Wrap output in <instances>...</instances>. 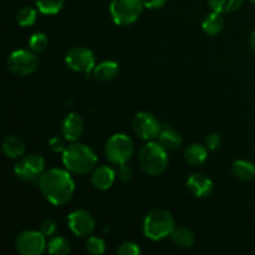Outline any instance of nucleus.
Instances as JSON below:
<instances>
[{
    "label": "nucleus",
    "mask_w": 255,
    "mask_h": 255,
    "mask_svg": "<svg viewBox=\"0 0 255 255\" xmlns=\"http://www.w3.org/2000/svg\"><path fill=\"white\" fill-rule=\"evenodd\" d=\"M116 173L120 181L125 182V183L132 181V178H133V169L129 166H127V163L119 166V169L116 171Z\"/></svg>",
    "instance_id": "nucleus-31"
},
{
    "label": "nucleus",
    "mask_w": 255,
    "mask_h": 255,
    "mask_svg": "<svg viewBox=\"0 0 255 255\" xmlns=\"http://www.w3.org/2000/svg\"><path fill=\"white\" fill-rule=\"evenodd\" d=\"M39 65V56L32 50H15L6 59L7 70L17 77H27L35 74Z\"/></svg>",
    "instance_id": "nucleus-7"
},
{
    "label": "nucleus",
    "mask_w": 255,
    "mask_h": 255,
    "mask_svg": "<svg viewBox=\"0 0 255 255\" xmlns=\"http://www.w3.org/2000/svg\"><path fill=\"white\" fill-rule=\"evenodd\" d=\"M133 132L143 141H154L161 133L162 125L153 114L148 111L137 112L132 120Z\"/></svg>",
    "instance_id": "nucleus-9"
},
{
    "label": "nucleus",
    "mask_w": 255,
    "mask_h": 255,
    "mask_svg": "<svg viewBox=\"0 0 255 255\" xmlns=\"http://www.w3.org/2000/svg\"><path fill=\"white\" fill-rule=\"evenodd\" d=\"M117 173L112 167L100 166L92 171L91 184L97 191H107L115 183Z\"/></svg>",
    "instance_id": "nucleus-15"
},
{
    "label": "nucleus",
    "mask_w": 255,
    "mask_h": 255,
    "mask_svg": "<svg viewBox=\"0 0 255 255\" xmlns=\"http://www.w3.org/2000/svg\"><path fill=\"white\" fill-rule=\"evenodd\" d=\"M65 64L72 71L90 74L96 66V57L87 47L74 46L65 55Z\"/></svg>",
    "instance_id": "nucleus-10"
},
{
    "label": "nucleus",
    "mask_w": 255,
    "mask_h": 255,
    "mask_svg": "<svg viewBox=\"0 0 255 255\" xmlns=\"http://www.w3.org/2000/svg\"><path fill=\"white\" fill-rule=\"evenodd\" d=\"M65 141H66L65 138L62 139L60 138V137H52V138L49 141V147L52 149V151L56 152V153H62L67 147L65 146Z\"/></svg>",
    "instance_id": "nucleus-33"
},
{
    "label": "nucleus",
    "mask_w": 255,
    "mask_h": 255,
    "mask_svg": "<svg viewBox=\"0 0 255 255\" xmlns=\"http://www.w3.org/2000/svg\"><path fill=\"white\" fill-rule=\"evenodd\" d=\"M86 251L92 255H102L106 252V243L100 237H90L86 241Z\"/></svg>",
    "instance_id": "nucleus-28"
},
{
    "label": "nucleus",
    "mask_w": 255,
    "mask_h": 255,
    "mask_svg": "<svg viewBox=\"0 0 255 255\" xmlns=\"http://www.w3.org/2000/svg\"><path fill=\"white\" fill-rule=\"evenodd\" d=\"M138 164L147 176H161L168 167V151L159 142L147 141L138 152Z\"/></svg>",
    "instance_id": "nucleus-4"
},
{
    "label": "nucleus",
    "mask_w": 255,
    "mask_h": 255,
    "mask_svg": "<svg viewBox=\"0 0 255 255\" xmlns=\"http://www.w3.org/2000/svg\"><path fill=\"white\" fill-rule=\"evenodd\" d=\"M46 251L51 255H66L71 251V244L65 237L54 236L47 242Z\"/></svg>",
    "instance_id": "nucleus-23"
},
{
    "label": "nucleus",
    "mask_w": 255,
    "mask_h": 255,
    "mask_svg": "<svg viewBox=\"0 0 255 255\" xmlns=\"http://www.w3.org/2000/svg\"><path fill=\"white\" fill-rule=\"evenodd\" d=\"M208 4L213 11L221 14H231L241 9L244 0H208Z\"/></svg>",
    "instance_id": "nucleus-24"
},
{
    "label": "nucleus",
    "mask_w": 255,
    "mask_h": 255,
    "mask_svg": "<svg viewBox=\"0 0 255 255\" xmlns=\"http://www.w3.org/2000/svg\"><path fill=\"white\" fill-rule=\"evenodd\" d=\"M85 129L84 119L77 112H70L61 122V136L69 142H77Z\"/></svg>",
    "instance_id": "nucleus-13"
},
{
    "label": "nucleus",
    "mask_w": 255,
    "mask_h": 255,
    "mask_svg": "<svg viewBox=\"0 0 255 255\" xmlns=\"http://www.w3.org/2000/svg\"><path fill=\"white\" fill-rule=\"evenodd\" d=\"M171 239L174 246L182 249L192 248L194 246V241H196L193 232L187 227H178V228L176 227L173 233L171 234Z\"/></svg>",
    "instance_id": "nucleus-22"
},
{
    "label": "nucleus",
    "mask_w": 255,
    "mask_h": 255,
    "mask_svg": "<svg viewBox=\"0 0 255 255\" xmlns=\"http://www.w3.org/2000/svg\"><path fill=\"white\" fill-rule=\"evenodd\" d=\"M168 0H143V5L146 9L158 10L167 4Z\"/></svg>",
    "instance_id": "nucleus-34"
},
{
    "label": "nucleus",
    "mask_w": 255,
    "mask_h": 255,
    "mask_svg": "<svg viewBox=\"0 0 255 255\" xmlns=\"http://www.w3.org/2000/svg\"><path fill=\"white\" fill-rule=\"evenodd\" d=\"M158 142L167 149V151H174L182 146V136L176 128L169 125H163L161 133L158 136Z\"/></svg>",
    "instance_id": "nucleus-16"
},
{
    "label": "nucleus",
    "mask_w": 255,
    "mask_h": 255,
    "mask_svg": "<svg viewBox=\"0 0 255 255\" xmlns=\"http://www.w3.org/2000/svg\"><path fill=\"white\" fill-rule=\"evenodd\" d=\"M120 65L114 60H106L97 64L94 69V76L97 81H111L119 75Z\"/></svg>",
    "instance_id": "nucleus-19"
},
{
    "label": "nucleus",
    "mask_w": 255,
    "mask_h": 255,
    "mask_svg": "<svg viewBox=\"0 0 255 255\" xmlns=\"http://www.w3.org/2000/svg\"><path fill=\"white\" fill-rule=\"evenodd\" d=\"M47 45H49V37L45 32H34L29 39V47L34 52L39 54L46 50Z\"/></svg>",
    "instance_id": "nucleus-27"
},
{
    "label": "nucleus",
    "mask_w": 255,
    "mask_h": 255,
    "mask_svg": "<svg viewBox=\"0 0 255 255\" xmlns=\"http://www.w3.org/2000/svg\"><path fill=\"white\" fill-rule=\"evenodd\" d=\"M222 143V137L221 134L214 132V133H211L207 136L206 138V147L209 149V151H216L217 148H219Z\"/></svg>",
    "instance_id": "nucleus-32"
},
{
    "label": "nucleus",
    "mask_w": 255,
    "mask_h": 255,
    "mask_svg": "<svg viewBox=\"0 0 255 255\" xmlns=\"http://www.w3.org/2000/svg\"><path fill=\"white\" fill-rule=\"evenodd\" d=\"M134 146L129 136L125 133H115L110 137L105 144L106 158L115 166L126 164L132 158Z\"/></svg>",
    "instance_id": "nucleus-5"
},
{
    "label": "nucleus",
    "mask_w": 255,
    "mask_h": 255,
    "mask_svg": "<svg viewBox=\"0 0 255 255\" xmlns=\"http://www.w3.org/2000/svg\"><path fill=\"white\" fill-rule=\"evenodd\" d=\"M45 172V159L40 154L22 156L14 167V174L22 182L39 181Z\"/></svg>",
    "instance_id": "nucleus-8"
},
{
    "label": "nucleus",
    "mask_w": 255,
    "mask_h": 255,
    "mask_svg": "<svg viewBox=\"0 0 255 255\" xmlns=\"http://www.w3.org/2000/svg\"><path fill=\"white\" fill-rule=\"evenodd\" d=\"M37 10L45 15H55L62 10L65 0H35Z\"/></svg>",
    "instance_id": "nucleus-25"
},
{
    "label": "nucleus",
    "mask_w": 255,
    "mask_h": 255,
    "mask_svg": "<svg viewBox=\"0 0 255 255\" xmlns=\"http://www.w3.org/2000/svg\"><path fill=\"white\" fill-rule=\"evenodd\" d=\"M249 45H251L252 49L255 51V30L251 34V36H249Z\"/></svg>",
    "instance_id": "nucleus-35"
},
{
    "label": "nucleus",
    "mask_w": 255,
    "mask_h": 255,
    "mask_svg": "<svg viewBox=\"0 0 255 255\" xmlns=\"http://www.w3.org/2000/svg\"><path fill=\"white\" fill-rule=\"evenodd\" d=\"M65 168L74 174H87L96 168L97 154L85 143L72 142L62 152Z\"/></svg>",
    "instance_id": "nucleus-2"
},
{
    "label": "nucleus",
    "mask_w": 255,
    "mask_h": 255,
    "mask_svg": "<svg viewBox=\"0 0 255 255\" xmlns=\"http://www.w3.org/2000/svg\"><path fill=\"white\" fill-rule=\"evenodd\" d=\"M1 149L7 158H21L25 154L26 147L22 139H20L16 136H6L2 139Z\"/></svg>",
    "instance_id": "nucleus-18"
},
{
    "label": "nucleus",
    "mask_w": 255,
    "mask_h": 255,
    "mask_svg": "<svg viewBox=\"0 0 255 255\" xmlns=\"http://www.w3.org/2000/svg\"><path fill=\"white\" fill-rule=\"evenodd\" d=\"M251 2H253V4H255V0H249Z\"/></svg>",
    "instance_id": "nucleus-36"
},
{
    "label": "nucleus",
    "mask_w": 255,
    "mask_h": 255,
    "mask_svg": "<svg viewBox=\"0 0 255 255\" xmlns=\"http://www.w3.org/2000/svg\"><path fill=\"white\" fill-rule=\"evenodd\" d=\"M15 17H16V22L21 27L32 26L37 19V10L31 6H24L17 10Z\"/></svg>",
    "instance_id": "nucleus-26"
},
{
    "label": "nucleus",
    "mask_w": 255,
    "mask_h": 255,
    "mask_svg": "<svg viewBox=\"0 0 255 255\" xmlns=\"http://www.w3.org/2000/svg\"><path fill=\"white\" fill-rule=\"evenodd\" d=\"M67 226L76 237H86L95 229V218L86 209H75L67 216Z\"/></svg>",
    "instance_id": "nucleus-12"
},
{
    "label": "nucleus",
    "mask_w": 255,
    "mask_h": 255,
    "mask_svg": "<svg viewBox=\"0 0 255 255\" xmlns=\"http://www.w3.org/2000/svg\"><path fill=\"white\" fill-rule=\"evenodd\" d=\"M208 151L206 144L203 146L201 143H192L184 149V161L189 166H202L208 158Z\"/></svg>",
    "instance_id": "nucleus-17"
},
{
    "label": "nucleus",
    "mask_w": 255,
    "mask_h": 255,
    "mask_svg": "<svg viewBox=\"0 0 255 255\" xmlns=\"http://www.w3.org/2000/svg\"><path fill=\"white\" fill-rule=\"evenodd\" d=\"M139 253H141V248L138 244L131 241L124 242L116 251L117 255H138Z\"/></svg>",
    "instance_id": "nucleus-29"
},
{
    "label": "nucleus",
    "mask_w": 255,
    "mask_h": 255,
    "mask_svg": "<svg viewBox=\"0 0 255 255\" xmlns=\"http://www.w3.org/2000/svg\"><path fill=\"white\" fill-rule=\"evenodd\" d=\"M15 248L22 255H40L47 248L46 237L40 231H24L17 234Z\"/></svg>",
    "instance_id": "nucleus-11"
},
{
    "label": "nucleus",
    "mask_w": 255,
    "mask_h": 255,
    "mask_svg": "<svg viewBox=\"0 0 255 255\" xmlns=\"http://www.w3.org/2000/svg\"><path fill=\"white\" fill-rule=\"evenodd\" d=\"M174 229H176V219L171 212L163 208H156L148 212L142 224L144 237L153 242L168 238Z\"/></svg>",
    "instance_id": "nucleus-3"
},
{
    "label": "nucleus",
    "mask_w": 255,
    "mask_h": 255,
    "mask_svg": "<svg viewBox=\"0 0 255 255\" xmlns=\"http://www.w3.org/2000/svg\"><path fill=\"white\" fill-rule=\"evenodd\" d=\"M232 174L236 179L242 182L251 181L255 177V164L247 159H237L232 164Z\"/></svg>",
    "instance_id": "nucleus-21"
},
{
    "label": "nucleus",
    "mask_w": 255,
    "mask_h": 255,
    "mask_svg": "<svg viewBox=\"0 0 255 255\" xmlns=\"http://www.w3.org/2000/svg\"><path fill=\"white\" fill-rule=\"evenodd\" d=\"M57 228H59V227H57V223L51 218L45 219V221L40 224V232H41L46 238H51V237L56 236Z\"/></svg>",
    "instance_id": "nucleus-30"
},
{
    "label": "nucleus",
    "mask_w": 255,
    "mask_h": 255,
    "mask_svg": "<svg viewBox=\"0 0 255 255\" xmlns=\"http://www.w3.org/2000/svg\"><path fill=\"white\" fill-rule=\"evenodd\" d=\"M223 29L224 19L223 14H221V12L212 11L211 14H207L202 21V30L208 36H217L223 31Z\"/></svg>",
    "instance_id": "nucleus-20"
},
{
    "label": "nucleus",
    "mask_w": 255,
    "mask_h": 255,
    "mask_svg": "<svg viewBox=\"0 0 255 255\" xmlns=\"http://www.w3.org/2000/svg\"><path fill=\"white\" fill-rule=\"evenodd\" d=\"M213 181L204 173H193L187 179V189L196 198H207L213 192Z\"/></svg>",
    "instance_id": "nucleus-14"
},
{
    "label": "nucleus",
    "mask_w": 255,
    "mask_h": 255,
    "mask_svg": "<svg viewBox=\"0 0 255 255\" xmlns=\"http://www.w3.org/2000/svg\"><path fill=\"white\" fill-rule=\"evenodd\" d=\"M144 9L143 0H111L110 14L112 21L119 26L133 24Z\"/></svg>",
    "instance_id": "nucleus-6"
},
{
    "label": "nucleus",
    "mask_w": 255,
    "mask_h": 255,
    "mask_svg": "<svg viewBox=\"0 0 255 255\" xmlns=\"http://www.w3.org/2000/svg\"><path fill=\"white\" fill-rule=\"evenodd\" d=\"M42 196L52 206H64L71 201L76 191V184L71 172L66 168H50L37 181Z\"/></svg>",
    "instance_id": "nucleus-1"
}]
</instances>
